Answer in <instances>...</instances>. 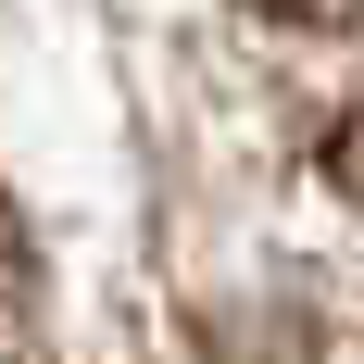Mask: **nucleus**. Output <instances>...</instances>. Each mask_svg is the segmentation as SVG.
I'll use <instances>...</instances> for the list:
<instances>
[{
  "instance_id": "obj_1",
  "label": "nucleus",
  "mask_w": 364,
  "mask_h": 364,
  "mask_svg": "<svg viewBox=\"0 0 364 364\" xmlns=\"http://www.w3.org/2000/svg\"><path fill=\"white\" fill-rule=\"evenodd\" d=\"M252 13H289V26H327L339 0H252Z\"/></svg>"
}]
</instances>
